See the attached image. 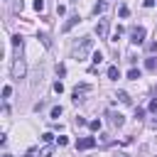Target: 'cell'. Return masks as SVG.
Masks as SVG:
<instances>
[{
  "label": "cell",
  "mask_w": 157,
  "mask_h": 157,
  "mask_svg": "<svg viewBox=\"0 0 157 157\" xmlns=\"http://www.w3.org/2000/svg\"><path fill=\"white\" fill-rule=\"evenodd\" d=\"M91 59H93V66H98V64L103 61V54H101V52H93V56H91Z\"/></svg>",
  "instance_id": "9a60e30c"
},
{
  "label": "cell",
  "mask_w": 157,
  "mask_h": 157,
  "mask_svg": "<svg viewBox=\"0 0 157 157\" xmlns=\"http://www.w3.org/2000/svg\"><path fill=\"white\" fill-rule=\"evenodd\" d=\"M2 157H12V155H2Z\"/></svg>",
  "instance_id": "4dcf8cb0"
},
{
  "label": "cell",
  "mask_w": 157,
  "mask_h": 157,
  "mask_svg": "<svg viewBox=\"0 0 157 157\" xmlns=\"http://www.w3.org/2000/svg\"><path fill=\"white\" fill-rule=\"evenodd\" d=\"M150 110H157V98H155V101L150 103Z\"/></svg>",
  "instance_id": "f1b7e54d"
},
{
  "label": "cell",
  "mask_w": 157,
  "mask_h": 157,
  "mask_svg": "<svg viewBox=\"0 0 157 157\" xmlns=\"http://www.w3.org/2000/svg\"><path fill=\"white\" fill-rule=\"evenodd\" d=\"M108 118H110V125H113V128H120V125L125 123V118H123L120 113H115V110H108Z\"/></svg>",
  "instance_id": "ba28073f"
},
{
  "label": "cell",
  "mask_w": 157,
  "mask_h": 157,
  "mask_svg": "<svg viewBox=\"0 0 157 157\" xmlns=\"http://www.w3.org/2000/svg\"><path fill=\"white\" fill-rule=\"evenodd\" d=\"M147 52H157V42H150L147 44Z\"/></svg>",
  "instance_id": "4316f807"
},
{
  "label": "cell",
  "mask_w": 157,
  "mask_h": 157,
  "mask_svg": "<svg viewBox=\"0 0 157 157\" xmlns=\"http://www.w3.org/2000/svg\"><path fill=\"white\" fill-rule=\"evenodd\" d=\"M93 12H96V15L105 12V2H96V5H93Z\"/></svg>",
  "instance_id": "5bb4252c"
},
{
  "label": "cell",
  "mask_w": 157,
  "mask_h": 157,
  "mask_svg": "<svg viewBox=\"0 0 157 157\" xmlns=\"http://www.w3.org/2000/svg\"><path fill=\"white\" fill-rule=\"evenodd\" d=\"M145 66H147L150 71H155V66H157V61H155V59L150 56V59H145Z\"/></svg>",
  "instance_id": "2e32d148"
},
{
  "label": "cell",
  "mask_w": 157,
  "mask_h": 157,
  "mask_svg": "<svg viewBox=\"0 0 157 157\" xmlns=\"http://www.w3.org/2000/svg\"><path fill=\"white\" fill-rule=\"evenodd\" d=\"M91 91V86L88 83H81V86H76L74 88V103H78V101H83V96Z\"/></svg>",
  "instance_id": "8992f818"
},
{
  "label": "cell",
  "mask_w": 157,
  "mask_h": 157,
  "mask_svg": "<svg viewBox=\"0 0 157 157\" xmlns=\"http://www.w3.org/2000/svg\"><path fill=\"white\" fill-rule=\"evenodd\" d=\"M22 47H25V39H22L20 34H15V37H12V59H15V56H22Z\"/></svg>",
  "instance_id": "277c9868"
},
{
  "label": "cell",
  "mask_w": 157,
  "mask_h": 157,
  "mask_svg": "<svg viewBox=\"0 0 157 157\" xmlns=\"http://www.w3.org/2000/svg\"><path fill=\"white\" fill-rule=\"evenodd\" d=\"M88 128H91L93 132H96V130H101V120H98V118H96V120H91V123H88Z\"/></svg>",
  "instance_id": "e0dca14e"
},
{
  "label": "cell",
  "mask_w": 157,
  "mask_h": 157,
  "mask_svg": "<svg viewBox=\"0 0 157 157\" xmlns=\"http://www.w3.org/2000/svg\"><path fill=\"white\" fill-rule=\"evenodd\" d=\"M42 140H44V142H54V140H56V137H54V135H52V132H44V135H42Z\"/></svg>",
  "instance_id": "ffe728a7"
},
{
  "label": "cell",
  "mask_w": 157,
  "mask_h": 157,
  "mask_svg": "<svg viewBox=\"0 0 157 157\" xmlns=\"http://www.w3.org/2000/svg\"><path fill=\"white\" fill-rule=\"evenodd\" d=\"M140 76H142V74H140V69H130V71H128V78H130V81H137Z\"/></svg>",
  "instance_id": "7c38bea8"
},
{
  "label": "cell",
  "mask_w": 157,
  "mask_h": 157,
  "mask_svg": "<svg viewBox=\"0 0 157 157\" xmlns=\"http://www.w3.org/2000/svg\"><path fill=\"white\" fill-rule=\"evenodd\" d=\"M54 91H56V93H61V91H64V86H61V81H56V83H54Z\"/></svg>",
  "instance_id": "484cf974"
},
{
  "label": "cell",
  "mask_w": 157,
  "mask_h": 157,
  "mask_svg": "<svg viewBox=\"0 0 157 157\" xmlns=\"http://www.w3.org/2000/svg\"><path fill=\"white\" fill-rule=\"evenodd\" d=\"M52 152H54V147H52V142H47V147L39 150V157H52Z\"/></svg>",
  "instance_id": "30bf717a"
},
{
  "label": "cell",
  "mask_w": 157,
  "mask_h": 157,
  "mask_svg": "<svg viewBox=\"0 0 157 157\" xmlns=\"http://www.w3.org/2000/svg\"><path fill=\"white\" fill-rule=\"evenodd\" d=\"M118 76H120V71H118V66H110V69H108V78H113V81H115Z\"/></svg>",
  "instance_id": "4fadbf2b"
},
{
  "label": "cell",
  "mask_w": 157,
  "mask_h": 157,
  "mask_svg": "<svg viewBox=\"0 0 157 157\" xmlns=\"http://www.w3.org/2000/svg\"><path fill=\"white\" fill-rule=\"evenodd\" d=\"M59 115H61V105H54L52 108V118H59Z\"/></svg>",
  "instance_id": "d6986e66"
},
{
  "label": "cell",
  "mask_w": 157,
  "mask_h": 157,
  "mask_svg": "<svg viewBox=\"0 0 157 157\" xmlns=\"http://www.w3.org/2000/svg\"><path fill=\"white\" fill-rule=\"evenodd\" d=\"M118 98H120V103H125V105H130V103H132V98H130L125 91H118Z\"/></svg>",
  "instance_id": "8fae6325"
},
{
  "label": "cell",
  "mask_w": 157,
  "mask_h": 157,
  "mask_svg": "<svg viewBox=\"0 0 157 157\" xmlns=\"http://www.w3.org/2000/svg\"><path fill=\"white\" fill-rule=\"evenodd\" d=\"M135 118L142 120V118H145V110H142V108H135Z\"/></svg>",
  "instance_id": "603a6c76"
},
{
  "label": "cell",
  "mask_w": 157,
  "mask_h": 157,
  "mask_svg": "<svg viewBox=\"0 0 157 157\" xmlns=\"http://www.w3.org/2000/svg\"><path fill=\"white\" fill-rule=\"evenodd\" d=\"M25 71H27L25 59L22 56H15L12 59V78H25Z\"/></svg>",
  "instance_id": "7a4b0ae2"
},
{
  "label": "cell",
  "mask_w": 157,
  "mask_h": 157,
  "mask_svg": "<svg viewBox=\"0 0 157 157\" xmlns=\"http://www.w3.org/2000/svg\"><path fill=\"white\" fill-rule=\"evenodd\" d=\"M56 145H61V147H64V145H69V137H64V135H59V137H56Z\"/></svg>",
  "instance_id": "44dd1931"
},
{
  "label": "cell",
  "mask_w": 157,
  "mask_h": 157,
  "mask_svg": "<svg viewBox=\"0 0 157 157\" xmlns=\"http://www.w3.org/2000/svg\"><path fill=\"white\" fill-rule=\"evenodd\" d=\"M118 15H120V17H128V15H130V10H128L125 5H120V10H118Z\"/></svg>",
  "instance_id": "ac0fdd59"
},
{
  "label": "cell",
  "mask_w": 157,
  "mask_h": 157,
  "mask_svg": "<svg viewBox=\"0 0 157 157\" xmlns=\"http://www.w3.org/2000/svg\"><path fill=\"white\" fill-rule=\"evenodd\" d=\"M34 10L42 12V10H44V0H34Z\"/></svg>",
  "instance_id": "7402d4cb"
},
{
  "label": "cell",
  "mask_w": 157,
  "mask_h": 157,
  "mask_svg": "<svg viewBox=\"0 0 157 157\" xmlns=\"http://www.w3.org/2000/svg\"><path fill=\"white\" fill-rule=\"evenodd\" d=\"M91 49H93V39H91V37H81V42L74 47V59H76V61H83Z\"/></svg>",
  "instance_id": "6da1fadb"
},
{
  "label": "cell",
  "mask_w": 157,
  "mask_h": 157,
  "mask_svg": "<svg viewBox=\"0 0 157 157\" xmlns=\"http://www.w3.org/2000/svg\"><path fill=\"white\" fill-rule=\"evenodd\" d=\"M96 137H81V140H76V150H91V147H96Z\"/></svg>",
  "instance_id": "52a82bcc"
},
{
  "label": "cell",
  "mask_w": 157,
  "mask_h": 157,
  "mask_svg": "<svg viewBox=\"0 0 157 157\" xmlns=\"http://www.w3.org/2000/svg\"><path fill=\"white\" fill-rule=\"evenodd\" d=\"M130 42H132V44H142V42H145V27H135V29L130 32Z\"/></svg>",
  "instance_id": "5b68a950"
},
{
  "label": "cell",
  "mask_w": 157,
  "mask_h": 157,
  "mask_svg": "<svg viewBox=\"0 0 157 157\" xmlns=\"http://www.w3.org/2000/svg\"><path fill=\"white\" fill-rule=\"evenodd\" d=\"M108 29H110V22H108V20H98V25H96L98 39H105V37H108Z\"/></svg>",
  "instance_id": "3957f363"
},
{
  "label": "cell",
  "mask_w": 157,
  "mask_h": 157,
  "mask_svg": "<svg viewBox=\"0 0 157 157\" xmlns=\"http://www.w3.org/2000/svg\"><path fill=\"white\" fill-rule=\"evenodd\" d=\"M74 25H78V15H71V17H69V20L64 22V27H61V29H64V32H69V29H71Z\"/></svg>",
  "instance_id": "9c48e42d"
},
{
  "label": "cell",
  "mask_w": 157,
  "mask_h": 157,
  "mask_svg": "<svg viewBox=\"0 0 157 157\" xmlns=\"http://www.w3.org/2000/svg\"><path fill=\"white\" fill-rule=\"evenodd\" d=\"M69 2H78V0H69Z\"/></svg>",
  "instance_id": "1f68e13d"
},
{
  "label": "cell",
  "mask_w": 157,
  "mask_h": 157,
  "mask_svg": "<svg viewBox=\"0 0 157 157\" xmlns=\"http://www.w3.org/2000/svg\"><path fill=\"white\" fill-rule=\"evenodd\" d=\"M10 93H12V88H10V86H5V88H2V98H10Z\"/></svg>",
  "instance_id": "cb8c5ba5"
},
{
  "label": "cell",
  "mask_w": 157,
  "mask_h": 157,
  "mask_svg": "<svg viewBox=\"0 0 157 157\" xmlns=\"http://www.w3.org/2000/svg\"><path fill=\"white\" fill-rule=\"evenodd\" d=\"M145 7H155V0H145Z\"/></svg>",
  "instance_id": "83f0119b"
},
{
  "label": "cell",
  "mask_w": 157,
  "mask_h": 157,
  "mask_svg": "<svg viewBox=\"0 0 157 157\" xmlns=\"http://www.w3.org/2000/svg\"><path fill=\"white\" fill-rule=\"evenodd\" d=\"M115 157H128V155H125V152H118V155H115Z\"/></svg>",
  "instance_id": "f546056e"
},
{
  "label": "cell",
  "mask_w": 157,
  "mask_h": 157,
  "mask_svg": "<svg viewBox=\"0 0 157 157\" xmlns=\"http://www.w3.org/2000/svg\"><path fill=\"white\" fill-rule=\"evenodd\" d=\"M22 7H25V2H22V0H17V2H15V12H22Z\"/></svg>",
  "instance_id": "d4e9b609"
}]
</instances>
